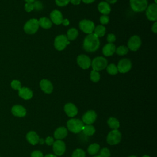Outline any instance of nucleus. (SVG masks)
<instances>
[{
	"label": "nucleus",
	"mask_w": 157,
	"mask_h": 157,
	"mask_svg": "<svg viewBox=\"0 0 157 157\" xmlns=\"http://www.w3.org/2000/svg\"><path fill=\"white\" fill-rule=\"evenodd\" d=\"M45 142L46 143L47 145H49V146H50V145H52L53 144V142H54V139H53L52 137H51V136H48V137L45 139Z\"/></svg>",
	"instance_id": "nucleus-42"
},
{
	"label": "nucleus",
	"mask_w": 157,
	"mask_h": 157,
	"mask_svg": "<svg viewBox=\"0 0 157 157\" xmlns=\"http://www.w3.org/2000/svg\"><path fill=\"white\" fill-rule=\"evenodd\" d=\"M100 22L101 24L102 25H106L109 23V18L107 15H102L101 17H100Z\"/></svg>",
	"instance_id": "nucleus-38"
},
{
	"label": "nucleus",
	"mask_w": 157,
	"mask_h": 157,
	"mask_svg": "<svg viewBox=\"0 0 157 157\" xmlns=\"http://www.w3.org/2000/svg\"><path fill=\"white\" fill-rule=\"evenodd\" d=\"M11 87L16 90H19L21 88V83L19 80H12V82H11Z\"/></svg>",
	"instance_id": "nucleus-34"
},
{
	"label": "nucleus",
	"mask_w": 157,
	"mask_h": 157,
	"mask_svg": "<svg viewBox=\"0 0 157 157\" xmlns=\"http://www.w3.org/2000/svg\"><path fill=\"white\" fill-rule=\"evenodd\" d=\"M11 112L12 114L18 117H23L26 114V109L21 105H15L12 107Z\"/></svg>",
	"instance_id": "nucleus-18"
},
{
	"label": "nucleus",
	"mask_w": 157,
	"mask_h": 157,
	"mask_svg": "<svg viewBox=\"0 0 157 157\" xmlns=\"http://www.w3.org/2000/svg\"><path fill=\"white\" fill-rule=\"evenodd\" d=\"M115 45L113 43H108L103 47L102 53L105 56H110L115 52Z\"/></svg>",
	"instance_id": "nucleus-20"
},
{
	"label": "nucleus",
	"mask_w": 157,
	"mask_h": 157,
	"mask_svg": "<svg viewBox=\"0 0 157 157\" xmlns=\"http://www.w3.org/2000/svg\"><path fill=\"white\" fill-rule=\"evenodd\" d=\"M31 157H44V155L40 151L34 150L31 153Z\"/></svg>",
	"instance_id": "nucleus-41"
},
{
	"label": "nucleus",
	"mask_w": 157,
	"mask_h": 157,
	"mask_svg": "<svg viewBox=\"0 0 157 157\" xmlns=\"http://www.w3.org/2000/svg\"><path fill=\"white\" fill-rule=\"evenodd\" d=\"M70 0H55V2L57 6L59 7H64L66 6L69 4Z\"/></svg>",
	"instance_id": "nucleus-37"
},
{
	"label": "nucleus",
	"mask_w": 157,
	"mask_h": 157,
	"mask_svg": "<svg viewBox=\"0 0 157 157\" xmlns=\"http://www.w3.org/2000/svg\"><path fill=\"white\" fill-rule=\"evenodd\" d=\"M39 25L44 29H49L52 26V22L51 21L50 19L47 17H41L38 20Z\"/></svg>",
	"instance_id": "nucleus-24"
},
{
	"label": "nucleus",
	"mask_w": 157,
	"mask_h": 157,
	"mask_svg": "<svg viewBox=\"0 0 157 157\" xmlns=\"http://www.w3.org/2000/svg\"><path fill=\"white\" fill-rule=\"evenodd\" d=\"M107 40L109 43H113V42H115L116 40V37L112 33L109 34L107 37Z\"/></svg>",
	"instance_id": "nucleus-40"
},
{
	"label": "nucleus",
	"mask_w": 157,
	"mask_h": 157,
	"mask_svg": "<svg viewBox=\"0 0 157 157\" xmlns=\"http://www.w3.org/2000/svg\"><path fill=\"white\" fill-rule=\"evenodd\" d=\"M107 124L112 129H118L120 127L119 121L114 117H110L107 120Z\"/></svg>",
	"instance_id": "nucleus-27"
},
{
	"label": "nucleus",
	"mask_w": 157,
	"mask_h": 157,
	"mask_svg": "<svg viewBox=\"0 0 157 157\" xmlns=\"http://www.w3.org/2000/svg\"><path fill=\"white\" fill-rule=\"evenodd\" d=\"M26 138L28 142L31 145H36L37 143H39V137L37 134V133L34 131H31L28 132L26 136Z\"/></svg>",
	"instance_id": "nucleus-22"
},
{
	"label": "nucleus",
	"mask_w": 157,
	"mask_h": 157,
	"mask_svg": "<svg viewBox=\"0 0 157 157\" xmlns=\"http://www.w3.org/2000/svg\"><path fill=\"white\" fill-rule=\"evenodd\" d=\"M90 79L93 82H98L100 80L99 73L94 70H93L90 72Z\"/></svg>",
	"instance_id": "nucleus-32"
},
{
	"label": "nucleus",
	"mask_w": 157,
	"mask_h": 157,
	"mask_svg": "<svg viewBox=\"0 0 157 157\" xmlns=\"http://www.w3.org/2000/svg\"><path fill=\"white\" fill-rule=\"evenodd\" d=\"M99 39L94 33L88 34L84 39L83 48L88 52H94L96 51L99 48Z\"/></svg>",
	"instance_id": "nucleus-1"
},
{
	"label": "nucleus",
	"mask_w": 157,
	"mask_h": 157,
	"mask_svg": "<svg viewBox=\"0 0 157 157\" xmlns=\"http://www.w3.org/2000/svg\"><path fill=\"white\" fill-rule=\"evenodd\" d=\"M85 152L81 148L75 149L72 154V157H85Z\"/></svg>",
	"instance_id": "nucleus-33"
},
{
	"label": "nucleus",
	"mask_w": 157,
	"mask_h": 157,
	"mask_svg": "<svg viewBox=\"0 0 157 157\" xmlns=\"http://www.w3.org/2000/svg\"><path fill=\"white\" fill-rule=\"evenodd\" d=\"M18 95L23 99L28 100L33 97V93L31 89L27 87H22L18 90Z\"/></svg>",
	"instance_id": "nucleus-19"
},
{
	"label": "nucleus",
	"mask_w": 157,
	"mask_h": 157,
	"mask_svg": "<svg viewBox=\"0 0 157 157\" xmlns=\"http://www.w3.org/2000/svg\"><path fill=\"white\" fill-rule=\"evenodd\" d=\"M44 142H45V140H44V139H42V138H39V144H44Z\"/></svg>",
	"instance_id": "nucleus-49"
},
{
	"label": "nucleus",
	"mask_w": 157,
	"mask_h": 157,
	"mask_svg": "<svg viewBox=\"0 0 157 157\" xmlns=\"http://www.w3.org/2000/svg\"><path fill=\"white\" fill-rule=\"evenodd\" d=\"M78 35V31L77 29L72 28H70L67 31V35L66 37L68 39V40H75Z\"/></svg>",
	"instance_id": "nucleus-25"
},
{
	"label": "nucleus",
	"mask_w": 157,
	"mask_h": 157,
	"mask_svg": "<svg viewBox=\"0 0 157 157\" xmlns=\"http://www.w3.org/2000/svg\"><path fill=\"white\" fill-rule=\"evenodd\" d=\"M107 1V2H109V3H110V4H115L117 0H105Z\"/></svg>",
	"instance_id": "nucleus-47"
},
{
	"label": "nucleus",
	"mask_w": 157,
	"mask_h": 157,
	"mask_svg": "<svg viewBox=\"0 0 157 157\" xmlns=\"http://www.w3.org/2000/svg\"><path fill=\"white\" fill-rule=\"evenodd\" d=\"M50 20L52 23L54 24L58 25L62 23L63 17L61 12L59 11L58 10L55 9L53 10L50 14Z\"/></svg>",
	"instance_id": "nucleus-15"
},
{
	"label": "nucleus",
	"mask_w": 157,
	"mask_h": 157,
	"mask_svg": "<svg viewBox=\"0 0 157 157\" xmlns=\"http://www.w3.org/2000/svg\"><path fill=\"white\" fill-rule=\"evenodd\" d=\"M100 149V145L97 143H93L89 145L87 151L88 153L91 155H94L96 154Z\"/></svg>",
	"instance_id": "nucleus-28"
},
{
	"label": "nucleus",
	"mask_w": 157,
	"mask_h": 157,
	"mask_svg": "<svg viewBox=\"0 0 157 157\" xmlns=\"http://www.w3.org/2000/svg\"><path fill=\"white\" fill-rule=\"evenodd\" d=\"M121 140V134L118 129L112 130L107 135L106 140L109 145H116L120 142Z\"/></svg>",
	"instance_id": "nucleus-6"
},
{
	"label": "nucleus",
	"mask_w": 157,
	"mask_h": 157,
	"mask_svg": "<svg viewBox=\"0 0 157 157\" xmlns=\"http://www.w3.org/2000/svg\"><path fill=\"white\" fill-rule=\"evenodd\" d=\"M128 51H129L128 48L124 45H120L118 48H117L115 50L116 53L120 56H123L127 54Z\"/></svg>",
	"instance_id": "nucleus-30"
},
{
	"label": "nucleus",
	"mask_w": 157,
	"mask_h": 157,
	"mask_svg": "<svg viewBox=\"0 0 157 157\" xmlns=\"http://www.w3.org/2000/svg\"><path fill=\"white\" fill-rule=\"evenodd\" d=\"M26 2H31V3H33V2H34L36 0H25Z\"/></svg>",
	"instance_id": "nucleus-50"
},
{
	"label": "nucleus",
	"mask_w": 157,
	"mask_h": 157,
	"mask_svg": "<svg viewBox=\"0 0 157 157\" xmlns=\"http://www.w3.org/2000/svg\"><path fill=\"white\" fill-rule=\"evenodd\" d=\"M142 44L141 39L139 36L134 35L131 36L128 42V48L131 51H137Z\"/></svg>",
	"instance_id": "nucleus-10"
},
{
	"label": "nucleus",
	"mask_w": 157,
	"mask_h": 157,
	"mask_svg": "<svg viewBox=\"0 0 157 157\" xmlns=\"http://www.w3.org/2000/svg\"><path fill=\"white\" fill-rule=\"evenodd\" d=\"M70 2L74 5H78L80 3L81 0H70Z\"/></svg>",
	"instance_id": "nucleus-44"
},
{
	"label": "nucleus",
	"mask_w": 157,
	"mask_h": 157,
	"mask_svg": "<svg viewBox=\"0 0 157 157\" xmlns=\"http://www.w3.org/2000/svg\"><path fill=\"white\" fill-rule=\"evenodd\" d=\"M93 157H101L100 155H96V156H94Z\"/></svg>",
	"instance_id": "nucleus-52"
},
{
	"label": "nucleus",
	"mask_w": 157,
	"mask_h": 157,
	"mask_svg": "<svg viewBox=\"0 0 157 157\" xmlns=\"http://www.w3.org/2000/svg\"><path fill=\"white\" fill-rule=\"evenodd\" d=\"M91 66L93 70L99 71L106 68L107 66V60L103 56H97L92 60Z\"/></svg>",
	"instance_id": "nucleus-3"
},
{
	"label": "nucleus",
	"mask_w": 157,
	"mask_h": 157,
	"mask_svg": "<svg viewBox=\"0 0 157 157\" xmlns=\"http://www.w3.org/2000/svg\"><path fill=\"white\" fill-rule=\"evenodd\" d=\"M68 44H69V42L66 36L64 34L58 35L55 39L54 47L58 51L64 50Z\"/></svg>",
	"instance_id": "nucleus-7"
},
{
	"label": "nucleus",
	"mask_w": 157,
	"mask_h": 157,
	"mask_svg": "<svg viewBox=\"0 0 157 157\" xmlns=\"http://www.w3.org/2000/svg\"><path fill=\"white\" fill-rule=\"evenodd\" d=\"M33 4L34 9H35L36 10L40 11L43 9V4H42V2L40 1L36 0L34 2H33Z\"/></svg>",
	"instance_id": "nucleus-35"
},
{
	"label": "nucleus",
	"mask_w": 157,
	"mask_h": 157,
	"mask_svg": "<svg viewBox=\"0 0 157 157\" xmlns=\"http://www.w3.org/2000/svg\"><path fill=\"white\" fill-rule=\"evenodd\" d=\"M78 26L80 29L83 32L88 34L93 33L95 28L94 23L92 21L86 19H83L81 20L79 22Z\"/></svg>",
	"instance_id": "nucleus-8"
},
{
	"label": "nucleus",
	"mask_w": 157,
	"mask_h": 157,
	"mask_svg": "<svg viewBox=\"0 0 157 157\" xmlns=\"http://www.w3.org/2000/svg\"><path fill=\"white\" fill-rule=\"evenodd\" d=\"M85 4H91L95 0H82Z\"/></svg>",
	"instance_id": "nucleus-46"
},
{
	"label": "nucleus",
	"mask_w": 157,
	"mask_h": 157,
	"mask_svg": "<svg viewBox=\"0 0 157 157\" xmlns=\"http://www.w3.org/2000/svg\"><path fill=\"white\" fill-rule=\"evenodd\" d=\"M39 27V25L38 20L36 18H31L26 21L24 25L23 29L26 33L29 34H33L37 31Z\"/></svg>",
	"instance_id": "nucleus-4"
},
{
	"label": "nucleus",
	"mask_w": 157,
	"mask_h": 157,
	"mask_svg": "<svg viewBox=\"0 0 157 157\" xmlns=\"http://www.w3.org/2000/svg\"><path fill=\"white\" fill-rule=\"evenodd\" d=\"M131 8L135 12H141L145 10L148 5L147 0H130Z\"/></svg>",
	"instance_id": "nucleus-5"
},
{
	"label": "nucleus",
	"mask_w": 157,
	"mask_h": 157,
	"mask_svg": "<svg viewBox=\"0 0 157 157\" xmlns=\"http://www.w3.org/2000/svg\"><path fill=\"white\" fill-rule=\"evenodd\" d=\"M67 135V130L64 127H59L54 132V137L57 140L64 139Z\"/></svg>",
	"instance_id": "nucleus-21"
},
{
	"label": "nucleus",
	"mask_w": 157,
	"mask_h": 157,
	"mask_svg": "<svg viewBox=\"0 0 157 157\" xmlns=\"http://www.w3.org/2000/svg\"><path fill=\"white\" fill-rule=\"evenodd\" d=\"M101 157H110V150L107 148H103L101 150L99 155Z\"/></svg>",
	"instance_id": "nucleus-36"
},
{
	"label": "nucleus",
	"mask_w": 157,
	"mask_h": 157,
	"mask_svg": "<svg viewBox=\"0 0 157 157\" xmlns=\"http://www.w3.org/2000/svg\"><path fill=\"white\" fill-rule=\"evenodd\" d=\"M62 24H63L64 26H67V25H69V21L67 18L63 19V21H62Z\"/></svg>",
	"instance_id": "nucleus-45"
},
{
	"label": "nucleus",
	"mask_w": 157,
	"mask_h": 157,
	"mask_svg": "<svg viewBox=\"0 0 157 157\" xmlns=\"http://www.w3.org/2000/svg\"><path fill=\"white\" fill-rule=\"evenodd\" d=\"M64 110L66 115L69 117H75L78 113V109L77 107L72 103L69 102L64 105Z\"/></svg>",
	"instance_id": "nucleus-16"
},
{
	"label": "nucleus",
	"mask_w": 157,
	"mask_h": 157,
	"mask_svg": "<svg viewBox=\"0 0 157 157\" xmlns=\"http://www.w3.org/2000/svg\"><path fill=\"white\" fill-rule=\"evenodd\" d=\"M82 131L85 135L88 136H91L94 134L96 130L94 127L91 124H86L83 126Z\"/></svg>",
	"instance_id": "nucleus-26"
},
{
	"label": "nucleus",
	"mask_w": 157,
	"mask_h": 157,
	"mask_svg": "<svg viewBox=\"0 0 157 157\" xmlns=\"http://www.w3.org/2000/svg\"><path fill=\"white\" fill-rule=\"evenodd\" d=\"M105 31L106 29L103 25H98L96 27L94 28V34L98 37H101L105 35Z\"/></svg>",
	"instance_id": "nucleus-29"
},
{
	"label": "nucleus",
	"mask_w": 157,
	"mask_h": 157,
	"mask_svg": "<svg viewBox=\"0 0 157 157\" xmlns=\"http://www.w3.org/2000/svg\"><path fill=\"white\" fill-rule=\"evenodd\" d=\"M83 122L77 118H71L67 122V128L72 132L78 133L82 131Z\"/></svg>",
	"instance_id": "nucleus-2"
},
{
	"label": "nucleus",
	"mask_w": 157,
	"mask_h": 157,
	"mask_svg": "<svg viewBox=\"0 0 157 157\" xmlns=\"http://www.w3.org/2000/svg\"><path fill=\"white\" fill-rule=\"evenodd\" d=\"M118 71L120 73H126L130 71L132 67V63L128 58H123L120 59L117 66Z\"/></svg>",
	"instance_id": "nucleus-9"
},
{
	"label": "nucleus",
	"mask_w": 157,
	"mask_h": 157,
	"mask_svg": "<svg viewBox=\"0 0 157 157\" xmlns=\"http://www.w3.org/2000/svg\"><path fill=\"white\" fill-rule=\"evenodd\" d=\"M97 114L94 110H90L87 111L82 116V121L86 124H91L96 120Z\"/></svg>",
	"instance_id": "nucleus-14"
},
{
	"label": "nucleus",
	"mask_w": 157,
	"mask_h": 157,
	"mask_svg": "<svg viewBox=\"0 0 157 157\" xmlns=\"http://www.w3.org/2000/svg\"><path fill=\"white\" fill-rule=\"evenodd\" d=\"M142 157H150V156H148V155H144Z\"/></svg>",
	"instance_id": "nucleus-51"
},
{
	"label": "nucleus",
	"mask_w": 157,
	"mask_h": 157,
	"mask_svg": "<svg viewBox=\"0 0 157 157\" xmlns=\"http://www.w3.org/2000/svg\"><path fill=\"white\" fill-rule=\"evenodd\" d=\"M40 89L47 94H50L53 91V86L51 82L47 79H42L40 82Z\"/></svg>",
	"instance_id": "nucleus-17"
},
{
	"label": "nucleus",
	"mask_w": 157,
	"mask_h": 157,
	"mask_svg": "<svg viewBox=\"0 0 157 157\" xmlns=\"http://www.w3.org/2000/svg\"><path fill=\"white\" fill-rule=\"evenodd\" d=\"M129 157H137L136 156H134V155H132V156H129Z\"/></svg>",
	"instance_id": "nucleus-53"
},
{
	"label": "nucleus",
	"mask_w": 157,
	"mask_h": 157,
	"mask_svg": "<svg viewBox=\"0 0 157 157\" xmlns=\"http://www.w3.org/2000/svg\"><path fill=\"white\" fill-rule=\"evenodd\" d=\"M53 151L56 155L61 156L66 150V145L64 142L61 140H57L53 144Z\"/></svg>",
	"instance_id": "nucleus-13"
},
{
	"label": "nucleus",
	"mask_w": 157,
	"mask_h": 157,
	"mask_svg": "<svg viewBox=\"0 0 157 157\" xmlns=\"http://www.w3.org/2000/svg\"><path fill=\"white\" fill-rule=\"evenodd\" d=\"M107 72L110 75H115L118 73V69L117 66L114 64H110L107 66L106 67Z\"/></svg>",
	"instance_id": "nucleus-31"
},
{
	"label": "nucleus",
	"mask_w": 157,
	"mask_h": 157,
	"mask_svg": "<svg viewBox=\"0 0 157 157\" xmlns=\"http://www.w3.org/2000/svg\"><path fill=\"white\" fill-rule=\"evenodd\" d=\"M98 9L99 12L105 15L109 14L111 11V8L109 3L104 1H102L99 3L98 6Z\"/></svg>",
	"instance_id": "nucleus-23"
},
{
	"label": "nucleus",
	"mask_w": 157,
	"mask_h": 157,
	"mask_svg": "<svg viewBox=\"0 0 157 157\" xmlns=\"http://www.w3.org/2000/svg\"><path fill=\"white\" fill-rule=\"evenodd\" d=\"M146 16L150 21L157 20V5L155 3L150 4L146 9Z\"/></svg>",
	"instance_id": "nucleus-11"
},
{
	"label": "nucleus",
	"mask_w": 157,
	"mask_h": 157,
	"mask_svg": "<svg viewBox=\"0 0 157 157\" xmlns=\"http://www.w3.org/2000/svg\"><path fill=\"white\" fill-rule=\"evenodd\" d=\"M34 9V7H33V3L31 2H26L25 5V10L27 12H30L31 11H32Z\"/></svg>",
	"instance_id": "nucleus-39"
},
{
	"label": "nucleus",
	"mask_w": 157,
	"mask_h": 157,
	"mask_svg": "<svg viewBox=\"0 0 157 157\" xmlns=\"http://www.w3.org/2000/svg\"><path fill=\"white\" fill-rule=\"evenodd\" d=\"M77 63L78 65L83 69H86L91 66V61L90 58L86 55H80L77 58Z\"/></svg>",
	"instance_id": "nucleus-12"
},
{
	"label": "nucleus",
	"mask_w": 157,
	"mask_h": 157,
	"mask_svg": "<svg viewBox=\"0 0 157 157\" xmlns=\"http://www.w3.org/2000/svg\"><path fill=\"white\" fill-rule=\"evenodd\" d=\"M151 31L155 34L157 33V22H155L152 25Z\"/></svg>",
	"instance_id": "nucleus-43"
},
{
	"label": "nucleus",
	"mask_w": 157,
	"mask_h": 157,
	"mask_svg": "<svg viewBox=\"0 0 157 157\" xmlns=\"http://www.w3.org/2000/svg\"><path fill=\"white\" fill-rule=\"evenodd\" d=\"M44 157H57V156L55 155H53V154H47Z\"/></svg>",
	"instance_id": "nucleus-48"
}]
</instances>
